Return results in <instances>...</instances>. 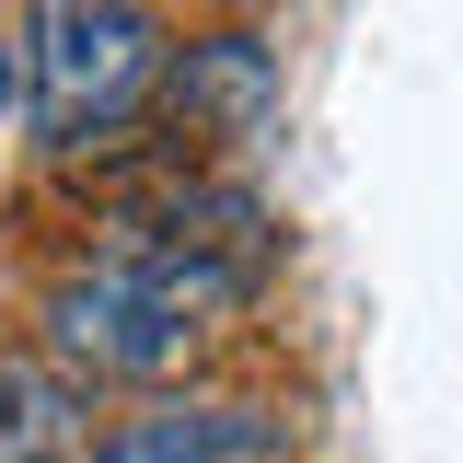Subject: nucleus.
<instances>
[{"label": "nucleus", "instance_id": "obj_2", "mask_svg": "<svg viewBox=\"0 0 463 463\" xmlns=\"http://www.w3.org/2000/svg\"><path fill=\"white\" fill-rule=\"evenodd\" d=\"M151 81H163L151 0H35V24H24V93H35L47 151L116 139L128 116L151 105Z\"/></svg>", "mask_w": 463, "mask_h": 463}, {"label": "nucleus", "instance_id": "obj_3", "mask_svg": "<svg viewBox=\"0 0 463 463\" xmlns=\"http://www.w3.org/2000/svg\"><path fill=\"white\" fill-rule=\"evenodd\" d=\"M163 116H174L185 151H243V139L279 116V70H267V47H255V35H209V47H185Z\"/></svg>", "mask_w": 463, "mask_h": 463}, {"label": "nucleus", "instance_id": "obj_6", "mask_svg": "<svg viewBox=\"0 0 463 463\" xmlns=\"http://www.w3.org/2000/svg\"><path fill=\"white\" fill-rule=\"evenodd\" d=\"M0 93H12V58H0Z\"/></svg>", "mask_w": 463, "mask_h": 463}, {"label": "nucleus", "instance_id": "obj_5", "mask_svg": "<svg viewBox=\"0 0 463 463\" xmlns=\"http://www.w3.org/2000/svg\"><path fill=\"white\" fill-rule=\"evenodd\" d=\"M0 463H81V405L35 359H0Z\"/></svg>", "mask_w": 463, "mask_h": 463}, {"label": "nucleus", "instance_id": "obj_4", "mask_svg": "<svg viewBox=\"0 0 463 463\" xmlns=\"http://www.w3.org/2000/svg\"><path fill=\"white\" fill-rule=\"evenodd\" d=\"M267 452H279V417H255V405H151L81 463H267Z\"/></svg>", "mask_w": 463, "mask_h": 463}, {"label": "nucleus", "instance_id": "obj_1", "mask_svg": "<svg viewBox=\"0 0 463 463\" xmlns=\"http://www.w3.org/2000/svg\"><path fill=\"white\" fill-rule=\"evenodd\" d=\"M243 289H255V267H221V255H185V243H139L128 232L105 267H81V279L47 289V336L81 371L163 383V371H185L243 313Z\"/></svg>", "mask_w": 463, "mask_h": 463}]
</instances>
